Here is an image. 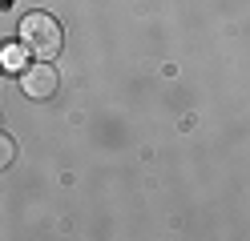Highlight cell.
I'll use <instances>...</instances> for the list:
<instances>
[{"label":"cell","mask_w":250,"mask_h":241,"mask_svg":"<svg viewBox=\"0 0 250 241\" xmlns=\"http://www.w3.org/2000/svg\"><path fill=\"white\" fill-rule=\"evenodd\" d=\"M61 44H65V28H61L57 16L28 12L24 20H21V48H24V53H33L37 60H53L61 53Z\"/></svg>","instance_id":"1"},{"label":"cell","mask_w":250,"mask_h":241,"mask_svg":"<svg viewBox=\"0 0 250 241\" xmlns=\"http://www.w3.org/2000/svg\"><path fill=\"white\" fill-rule=\"evenodd\" d=\"M57 89H61V73L49 60H37V64H28V69H21V93L28 101H53Z\"/></svg>","instance_id":"2"},{"label":"cell","mask_w":250,"mask_h":241,"mask_svg":"<svg viewBox=\"0 0 250 241\" xmlns=\"http://www.w3.org/2000/svg\"><path fill=\"white\" fill-rule=\"evenodd\" d=\"M12 161H17V141H12L4 129H0V173L12 169Z\"/></svg>","instance_id":"3"},{"label":"cell","mask_w":250,"mask_h":241,"mask_svg":"<svg viewBox=\"0 0 250 241\" xmlns=\"http://www.w3.org/2000/svg\"><path fill=\"white\" fill-rule=\"evenodd\" d=\"M0 60H4L8 69H21V48H4V53H0Z\"/></svg>","instance_id":"4"}]
</instances>
